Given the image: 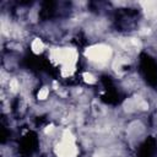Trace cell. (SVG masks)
<instances>
[{
  "label": "cell",
  "instance_id": "5",
  "mask_svg": "<svg viewBox=\"0 0 157 157\" xmlns=\"http://www.w3.org/2000/svg\"><path fill=\"white\" fill-rule=\"evenodd\" d=\"M10 87H11L12 91H16L17 90V81L16 80H11V82H10Z\"/></svg>",
  "mask_w": 157,
  "mask_h": 157
},
{
  "label": "cell",
  "instance_id": "3",
  "mask_svg": "<svg viewBox=\"0 0 157 157\" xmlns=\"http://www.w3.org/2000/svg\"><path fill=\"white\" fill-rule=\"evenodd\" d=\"M47 95H48V90H47V88H43V90L38 93V97L41 98V100H44V98L47 97Z\"/></svg>",
  "mask_w": 157,
  "mask_h": 157
},
{
  "label": "cell",
  "instance_id": "4",
  "mask_svg": "<svg viewBox=\"0 0 157 157\" xmlns=\"http://www.w3.org/2000/svg\"><path fill=\"white\" fill-rule=\"evenodd\" d=\"M83 76H85V80L87 81V82H95V78H93V76L92 75H90V74H85V75H83Z\"/></svg>",
  "mask_w": 157,
  "mask_h": 157
},
{
  "label": "cell",
  "instance_id": "2",
  "mask_svg": "<svg viewBox=\"0 0 157 157\" xmlns=\"http://www.w3.org/2000/svg\"><path fill=\"white\" fill-rule=\"evenodd\" d=\"M32 48L34 49V52H41V51H42L43 46H42V43L39 42V39H36V41L33 42V44H32Z\"/></svg>",
  "mask_w": 157,
  "mask_h": 157
},
{
  "label": "cell",
  "instance_id": "1",
  "mask_svg": "<svg viewBox=\"0 0 157 157\" xmlns=\"http://www.w3.org/2000/svg\"><path fill=\"white\" fill-rule=\"evenodd\" d=\"M109 54H111L109 48L106 47V46L93 47L86 52V55L88 58H91L92 60H97V61H104L106 59L109 57Z\"/></svg>",
  "mask_w": 157,
  "mask_h": 157
}]
</instances>
